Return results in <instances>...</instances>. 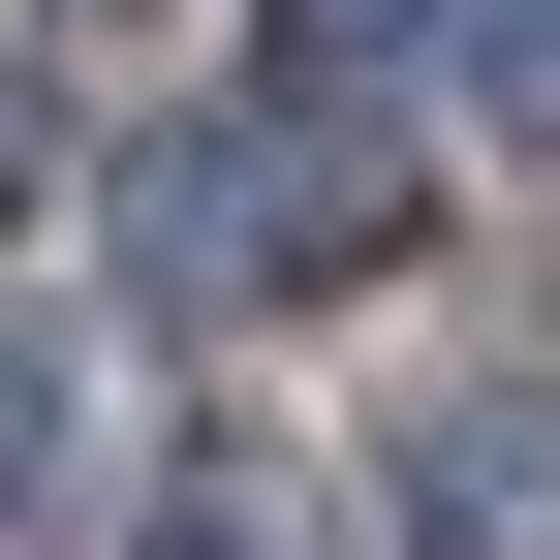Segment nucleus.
Returning a JSON list of instances; mask_svg holds the SVG:
<instances>
[{"mask_svg": "<svg viewBox=\"0 0 560 560\" xmlns=\"http://www.w3.org/2000/svg\"><path fill=\"white\" fill-rule=\"evenodd\" d=\"M156 560H280V529H249V499H187V529H156Z\"/></svg>", "mask_w": 560, "mask_h": 560, "instance_id": "nucleus-6", "label": "nucleus"}, {"mask_svg": "<svg viewBox=\"0 0 560 560\" xmlns=\"http://www.w3.org/2000/svg\"><path fill=\"white\" fill-rule=\"evenodd\" d=\"M467 32H499V94H529V125H560V0H467Z\"/></svg>", "mask_w": 560, "mask_h": 560, "instance_id": "nucleus-5", "label": "nucleus"}, {"mask_svg": "<svg viewBox=\"0 0 560 560\" xmlns=\"http://www.w3.org/2000/svg\"><path fill=\"white\" fill-rule=\"evenodd\" d=\"M405 529H436V560H560V436H529V405L405 436Z\"/></svg>", "mask_w": 560, "mask_h": 560, "instance_id": "nucleus-2", "label": "nucleus"}, {"mask_svg": "<svg viewBox=\"0 0 560 560\" xmlns=\"http://www.w3.org/2000/svg\"><path fill=\"white\" fill-rule=\"evenodd\" d=\"M280 32H312V62H405V32H467V0H280Z\"/></svg>", "mask_w": 560, "mask_h": 560, "instance_id": "nucleus-4", "label": "nucleus"}, {"mask_svg": "<svg viewBox=\"0 0 560 560\" xmlns=\"http://www.w3.org/2000/svg\"><path fill=\"white\" fill-rule=\"evenodd\" d=\"M32 436H62V374H32V312H0V529H32Z\"/></svg>", "mask_w": 560, "mask_h": 560, "instance_id": "nucleus-3", "label": "nucleus"}, {"mask_svg": "<svg viewBox=\"0 0 560 560\" xmlns=\"http://www.w3.org/2000/svg\"><path fill=\"white\" fill-rule=\"evenodd\" d=\"M156 280H187V312L374 280V125H219V156H156Z\"/></svg>", "mask_w": 560, "mask_h": 560, "instance_id": "nucleus-1", "label": "nucleus"}]
</instances>
